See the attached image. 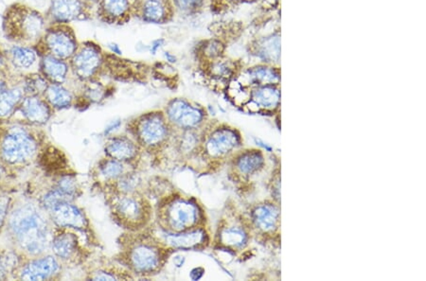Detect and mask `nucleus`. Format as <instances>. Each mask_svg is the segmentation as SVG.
I'll use <instances>...</instances> for the list:
<instances>
[{
  "instance_id": "obj_1",
  "label": "nucleus",
  "mask_w": 426,
  "mask_h": 281,
  "mask_svg": "<svg viewBox=\"0 0 426 281\" xmlns=\"http://www.w3.org/2000/svg\"><path fill=\"white\" fill-rule=\"evenodd\" d=\"M47 26L45 15L21 2L10 4L2 15V33L13 45L33 48L40 40Z\"/></svg>"
},
{
  "instance_id": "obj_2",
  "label": "nucleus",
  "mask_w": 426,
  "mask_h": 281,
  "mask_svg": "<svg viewBox=\"0 0 426 281\" xmlns=\"http://www.w3.org/2000/svg\"><path fill=\"white\" fill-rule=\"evenodd\" d=\"M10 228L18 243L28 253H42L48 246V226L31 205L18 208L10 217Z\"/></svg>"
},
{
  "instance_id": "obj_3",
  "label": "nucleus",
  "mask_w": 426,
  "mask_h": 281,
  "mask_svg": "<svg viewBox=\"0 0 426 281\" xmlns=\"http://www.w3.org/2000/svg\"><path fill=\"white\" fill-rule=\"evenodd\" d=\"M159 222L168 232H182L198 228L204 215L199 205L189 198L174 197L159 208Z\"/></svg>"
},
{
  "instance_id": "obj_4",
  "label": "nucleus",
  "mask_w": 426,
  "mask_h": 281,
  "mask_svg": "<svg viewBox=\"0 0 426 281\" xmlns=\"http://www.w3.org/2000/svg\"><path fill=\"white\" fill-rule=\"evenodd\" d=\"M80 43L74 28L69 24L47 26L40 40L33 46L38 57L52 56L69 62Z\"/></svg>"
},
{
  "instance_id": "obj_5",
  "label": "nucleus",
  "mask_w": 426,
  "mask_h": 281,
  "mask_svg": "<svg viewBox=\"0 0 426 281\" xmlns=\"http://www.w3.org/2000/svg\"><path fill=\"white\" fill-rule=\"evenodd\" d=\"M172 125L163 112L143 114L133 124V135L138 144L147 149H156L165 144L171 137Z\"/></svg>"
},
{
  "instance_id": "obj_6",
  "label": "nucleus",
  "mask_w": 426,
  "mask_h": 281,
  "mask_svg": "<svg viewBox=\"0 0 426 281\" xmlns=\"http://www.w3.org/2000/svg\"><path fill=\"white\" fill-rule=\"evenodd\" d=\"M106 52L94 41L80 43L74 56L69 61L73 76L83 82H90L104 69Z\"/></svg>"
},
{
  "instance_id": "obj_7",
  "label": "nucleus",
  "mask_w": 426,
  "mask_h": 281,
  "mask_svg": "<svg viewBox=\"0 0 426 281\" xmlns=\"http://www.w3.org/2000/svg\"><path fill=\"white\" fill-rule=\"evenodd\" d=\"M124 256L128 266L140 275L158 272L167 257L166 249L149 241H138L129 244Z\"/></svg>"
},
{
  "instance_id": "obj_8",
  "label": "nucleus",
  "mask_w": 426,
  "mask_h": 281,
  "mask_svg": "<svg viewBox=\"0 0 426 281\" xmlns=\"http://www.w3.org/2000/svg\"><path fill=\"white\" fill-rule=\"evenodd\" d=\"M113 212L122 225L137 229L148 223L151 208L145 198L137 194H117L113 203Z\"/></svg>"
},
{
  "instance_id": "obj_9",
  "label": "nucleus",
  "mask_w": 426,
  "mask_h": 281,
  "mask_svg": "<svg viewBox=\"0 0 426 281\" xmlns=\"http://www.w3.org/2000/svg\"><path fill=\"white\" fill-rule=\"evenodd\" d=\"M164 114L172 127H176L183 131L199 128L206 119V113L203 108L181 98L170 101Z\"/></svg>"
},
{
  "instance_id": "obj_10",
  "label": "nucleus",
  "mask_w": 426,
  "mask_h": 281,
  "mask_svg": "<svg viewBox=\"0 0 426 281\" xmlns=\"http://www.w3.org/2000/svg\"><path fill=\"white\" fill-rule=\"evenodd\" d=\"M93 8L85 0H51L45 18L48 25L69 24L74 21L90 19Z\"/></svg>"
},
{
  "instance_id": "obj_11",
  "label": "nucleus",
  "mask_w": 426,
  "mask_h": 281,
  "mask_svg": "<svg viewBox=\"0 0 426 281\" xmlns=\"http://www.w3.org/2000/svg\"><path fill=\"white\" fill-rule=\"evenodd\" d=\"M176 12L172 0H134L133 17L151 24H167L174 19Z\"/></svg>"
},
{
  "instance_id": "obj_12",
  "label": "nucleus",
  "mask_w": 426,
  "mask_h": 281,
  "mask_svg": "<svg viewBox=\"0 0 426 281\" xmlns=\"http://www.w3.org/2000/svg\"><path fill=\"white\" fill-rule=\"evenodd\" d=\"M36 144L30 135L20 130H13L2 143V155L7 162L21 163L35 155Z\"/></svg>"
},
{
  "instance_id": "obj_13",
  "label": "nucleus",
  "mask_w": 426,
  "mask_h": 281,
  "mask_svg": "<svg viewBox=\"0 0 426 281\" xmlns=\"http://www.w3.org/2000/svg\"><path fill=\"white\" fill-rule=\"evenodd\" d=\"M241 143L236 130L222 126L213 130L205 137L204 149L211 157L219 158L234 152Z\"/></svg>"
},
{
  "instance_id": "obj_14",
  "label": "nucleus",
  "mask_w": 426,
  "mask_h": 281,
  "mask_svg": "<svg viewBox=\"0 0 426 281\" xmlns=\"http://www.w3.org/2000/svg\"><path fill=\"white\" fill-rule=\"evenodd\" d=\"M134 0H99L96 15L101 22L108 25H122L133 18Z\"/></svg>"
},
{
  "instance_id": "obj_15",
  "label": "nucleus",
  "mask_w": 426,
  "mask_h": 281,
  "mask_svg": "<svg viewBox=\"0 0 426 281\" xmlns=\"http://www.w3.org/2000/svg\"><path fill=\"white\" fill-rule=\"evenodd\" d=\"M167 246L174 249H196L205 246L208 244V237L205 229L195 228L182 232H168L165 231L162 235Z\"/></svg>"
},
{
  "instance_id": "obj_16",
  "label": "nucleus",
  "mask_w": 426,
  "mask_h": 281,
  "mask_svg": "<svg viewBox=\"0 0 426 281\" xmlns=\"http://www.w3.org/2000/svg\"><path fill=\"white\" fill-rule=\"evenodd\" d=\"M250 218L253 225L260 232H274L281 223V210L279 205L273 203H263L251 210Z\"/></svg>"
},
{
  "instance_id": "obj_17",
  "label": "nucleus",
  "mask_w": 426,
  "mask_h": 281,
  "mask_svg": "<svg viewBox=\"0 0 426 281\" xmlns=\"http://www.w3.org/2000/svg\"><path fill=\"white\" fill-rule=\"evenodd\" d=\"M51 212L52 219L57 225L62 226V228H85V215L79 208L70 204L69 201L60 203L51 208Z\"/></svg>"
},
{
  "instance_id": "obj_18",
  "label": "nucleus",
  "mask_w": 426,
  "mask_h": 281,
  "mask_svg": "<svg viewBox=\"0 0 426 281\" xmlns=\"http://www.w3.org/2000/svg\"><path fill=\"white\" fill-rule=\"evenodd\" d=\"M70 71L69 62L52 56L39 57V72L49 83L63 85Z\"/></svg>"
},
{
  "instance_id": "obj_19",
  "label": "nucleus",
  "mask_w": 426,
  "mask_h": 281,
  "mask_svg": "<svg viewBox=\"0 0 426 281\" xmlns=\"http://www.w3.org/2000/svg\"><path fill=\"white\" fill-rule=\"evenodd\" d=\"M138 152L140 147L137 142L127 137H114L106 147V153L109 157L124 163L137 160Z\"/></svg>"
},
{
  "instance_id": "obj_20",
  "label": "nucleus",
  "mask_w": 426,
  "mask_h": 281,
  "mask_svg": "<svg viewBox=\"0 0 426 281\" xmlns=\"http://www.w3.org/2000/svg\"><path fill=\"white\" fill-rule=\"evenodd\" d=\"M20 109L28 121L33 124H45L51 117L49 104L40 96H26L21 101Z\"/></svg>"
},
{
  "instance_id": "obj_21",
  "label": "nucleus",
  "mask_w": 426,
  "mask_h": 281,
  "mask_svg": "<svg viewBox=\"0 0 426 281\" xmlns=\"http://www.w3.org/2000/svg\"><path fill=\"white\" fill-rule=\"evenodd\" d=\"M59 264L56 257H46L31 262L23 269L21 278L24 280H44L56 274Z\"/></svg>"
},
{
  "instance_id": "obj_22",
  "label": "nucleus",
  "mask_w": 426,
  "mask_h": 281,
  "mask_svg": "<svg viewBox=\"0 0 426 281\" xmlns=\"http://www.w3.org/2000/svg\"><path fill=\"white\" fill-rule=\"evenodd\" d=\"M6 51L9 64L18 70L31 69L39 58L31 46L13 45Z\"/></svg>"
},
{
  "instance_id": "obj_23",
  "label": "nucleus",
  "mask_w": 426,
  "mask_h": 281,
  "mask_svg": "<svg viewBox=\"0 0 426 281\" xmlns=\"http://www.w3.org/2000/svg\"><path fill=\"white\" fill-rule=\"evenodd\" d=\"M265 157L260 151H245L235 157L234 167L243 176H251L263 169Z\"/></svg>"
},
{
  "instance_id": "obj_24",
  "label": "nucleus",
  "mask_w": 426,
  "mask_h": 281,
  "mask_svg": "<svg viewBox=\"0 0 426 281\" xmlns=\"http://www.w3.org/2000/svg\"><path fill=\"white\" fill-rule=\"evenodd\" d=\"M250 98L252 103L258 108L265 110H273L279 105V91L275 85H263L253 90Z\"/></svg>"
},
{
  "instance_id": "obj_25",
  "label": "nucleus",
  "mask_w": 426,
  "mask_h": 281,
  "mask_svg": "<svg viewBox=\"0 0 426 281\" xmlns=\"http://www.w3.org/2000/svg\"><path fill=\"white\" fill-rule=\"evenodd\" d=\"M43 96L49 105L58 109L69 108L73 101L72 93L64 85L56 83H49Z\"/></svg>"
},
{
  "instance_id": "obj_26",
  "label": "nucleus",
  "mask_w": 426,
  "mask_h": 281,
  "mask_svg": "<svg viewBox=\"0 0 426 281\" xmlns=\"http://www.w3.org/2000/svg\"><path fill=\"white\" fill-rule=\"evenodd\" d=\"M220 243L232 249H240L247 246L248 234L244 228L239 225H229L221 231Z\"/></svg>"
},
{
  "instance_id": "obj_27",
  "label": "nucleus",
  "mask_w": 426,
  "mask_h": 281,
  "mask_svg": "<svg viewBox=\"0 0 426 281\" xmlns=\"http://www.w3.org/2000/svg\"><path fill=\"white\" fill-rule=\"evenodd\" d=\"M77 239L70 233H63L56 236L52 241L54 254L61 259H69L77 251Z\"/></svg>"
},
{
  "instance_id": "obj_28",
  "label": "nucleus",
  "mask_w": 426,
  "mask_h": 281,
  "mask_svg": "<svg viewBox=\"0 0 426 281\" xmlns=\"http://www.w3.org/2000/svg\"><path fill=\"white\" fill-rule=\"evenodd\" d=\"M247 77L249 79L251 85L263 87V85H274L279 80L278 73L275 70L266 67H251L247 71Z\"/></svg>"
},
{
  "instance_id": "obj_29",
  "label": "nucleus",
  "mask_w": 426,
  "mask_h": 281,
  "mask_svg": "<svg viewBox=\"0 0 426 281\" xmlns=\"http://www.w3.org/2000/svg\"><path fill=\"white\" fill-rule=\"evenodd\" d=\"M24 98V91L20 88H9L0 95V117L9 116L15 106Z\"/></svg>"
},
{
  "instance_id": "obj_30",
  "label": "nucleus",
  "mask_w": 426,
  "mask_h": 281,
  "mask_svg": "<svg viewBox=\"0 0 426 281\" xmlns=\"http://www.w3.org/2000/svg\"><path fill=\"white\" fill-rule=\"evenodd\" d=\"M206 0H172L176 15L180 17H193L202 12Z\"/></svg>"
},
{
  "instance_id": "obj_31",
  "label": "nucleus",
  "mask_w": 426,
  "mask_h": 281,
  "mask_svg": "<svg viewBox=\"0 0 426 281\" xmlns=\"http://www.w3.org/2000/svg\"><path fill=\"white\" fill-rule=\"evenodd\" d=\"M49 83L40 73L30 74L25 78L24 93L26 96H40L45 93Z\"/></svg>"
},
{
  "instance_id": "obj_32",
  "label": "nucleus",
  "mask_w": 426,
  "mask_h": 281,
  "mask_svg": "<svg viewBox=\"0 0 426 281\" xmlns=\"http://www.w3.org/2000/svg\"><path fill=\"white\" fill-rule=\"evenodd\" d=\"M223 52V46L220 42L216 40L203 41L201 45L198 46V51L196 54L200 56L206 62H213L220 58Z\"/></svg>"
},
{
  "instance_id": "obj_33",
  "label": "nucleus",
  "mask_w": 426,
  "mask_h": 281,
  "mask_svg": "<svg viewBox=\"0 0 426 281\" xmlns=\"http://www.w3.org/2000/svg\"><path fill=\"white\" fill-rule=\"evenodd\" d=\"M101 176L108 180H117L125 173L124 162L115 160H107L100 167Z\"/></svg>"
},
{
  "instance_id": "obj_34",
  "label": "nucleus",
  "mask_w": 426,
  "mask_h": 281,
  "mask_svg": "<svg viewBox=\"0 0 426 281\" xmlns=\"http://www.w3.org/2000/svg\"><path fill=\"white\" fill-rule=\"evenodd\" d=\"M140 185V179L134 173H125L124 176L117 179V194H137V189Z\"/></svg>"
},
{
  "instance_id": "obj_35",
  "label": "nucleus",
  "mask_w": 426,
  "mask_h": 281,
  "mask_svg": "<svg viewBox=\"0 0 426 281\" xmlns=\"http://www.w3.org/2000/svg\"><path fill=\"white\" fill-rule=\"evenodd\" d=\"M70 199H72V197L57 189L56 191L49 192L48 194L44 196L43 205L47 210H51V208H54L60 203L70 201Z\"/></svg>"
},
{
  "instance_id": "obj_36",
  "label": "nucleus",
  "mask_w": 426,
  "mask_h": 281,
  "mask_svg": "<svg viewBox=\"0 0 426 281\" xmlns=\"http://www.w3.org/2000/svg\"><path fill=\"white\" fill-rule=\"evenodd\" d=\"M57 189L72 198L74 196L76 191H77L76 182L73 180L72 178H70V177H65V178H63L62 180L59 182Z\"/></svg>"
},
{
  "instance_id": "obj_37",
  "label": "nucleus",
  "mask_w": 426,
  "mask_h": 281,
  "mask_svg": "<svg viewBox=\"0 0 426 281\" xmlns=\"http://www.w3.org/2000/svg\"><path fill=\"white\" fill-rule=\"evenodd\" d=\"M10 199L7 196L0 197V226L3 223L9 208Z\"/></svg>"
},
{
  "instance_id": "obj_38",
  "label": "nucleus",
  "mask_w": 426,
  "mask_h": 281,
  "mask_svg": "<svg viewBox=\"0 0 426 281\" xmlns=\"http://www.w3.org/2000/svg\"><path fill=\"white\" fill-rule=\"evenodd\" d=\"M9 66L6 49H4L0 43V73L6 71L9 69Z\"/></svg>"
},
{
  "instance_id": "obj_39",
  "label": "nucleus",
  "mask_w": 426,
  "mask_h": 281,
  "mask_svg": "<svg viewBox=\"0 0 426 281\" xmlns=\"http://www.w3.org/2000/svg\"><path fill=\"white\" fill-rule=\"evenodd\" d=\"M5 72L0 73V95H2L5 91L9 90L6 80L4 79Z\"/></svg>"
},
{
  "instance_id": "obj_40",
  "label": "nucleus",
  "mask_w": 426,
  "mask_h": 281,
  "mask_svg": "<svg viewBox=\"0 0 426 281\" xmlns=\"http://www.w3.org/2000/svg\"><path fill=\"white\" fill-rule=\"evenodd\" d=\"M4 266L2 265L1 260H0V280L4 277Z\"/></svg>"
},
{
  "instance_id": "obj_41",
  "label": "nucleus",
  "mask_w": 426,
  "mask_h": 281,
  "mask_svg": "<svg viewBox=\"0 0 426 281\" xmlns=\"http://www.w3.org/2000/svg\"><path fill=\"white\" fill-rule=\"evenodd\" d=\"M88 3L92 5V6H96L97 3H98L99 0H85Z\"/></svg>"
},
{
  "instance_id": "obj_42",
  "label": "nucleus",
  "mask_w": 426,
  "mask_h": 281,
  "mask_svg": "<svg viewBox=\"0 0 426 281\" xmlns=\"http://www.w3.org/2000/svg\"><path fill=\"white\" fill-rule=\"evenodd\" d=\"M1 173H2V169H1V167H0V176H1Z\"/></svg>"
},
{
  "instance_id": "obj_43",
  "label": "nucleus",
  "mask_w": 426,
  "mask_h": 281,
  "mask_svg": "<svg viewBox=\"0 0 426 281\" xmlns=\"http://www.w3.org/2000/svg\"><path fill=\"white\" fill-rule=\"evenodd\" d=\"M232 1H243V0H232Z\"/></svg>"
}]
</instances>
